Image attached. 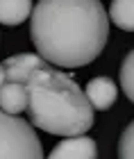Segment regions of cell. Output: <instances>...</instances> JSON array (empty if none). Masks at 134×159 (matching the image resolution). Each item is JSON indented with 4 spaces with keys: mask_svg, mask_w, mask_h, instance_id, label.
<instances>
[{
    "mask_svg": "<svg viewBox=\"0 0 134 159\" xmlns=\"http://www.w3.org/2000/svg\"><path fill=\"white\" fill-rule=\"evenodd\" d=\"M96 141L87 134H77V136H66L61 143L52 148V152L48 155V159H96Z\"/></svg>",
    "mask_w": 134,
    "mask_h": 159,
    "instance_id": "cell-4",
    "label": "cell"
},
{
    "mask_svg": "<svg viewBox=\"0 0 134 159\" xmlns=\"http://www.w3.org/2000/svg\"><path fill=\"white\" fill-rule=\"evenodd\" d=\"M32 0H0V23L2 25H20L30 18Z\"/></svg>",
    "mask_w": 134,
    "mask_h": 159,
    "instance_id": "cell-7",
    "label": "cell"
},
{
    "mask_svg": "<svg viewBox=\"0 0 134 159\" xmlns=\"http://www.w3.org/2000/svg\"><path fill=\"white\" fill-rule=\"evenodd\" d=\"M118 159H134V123L123 129L118 141Z\"/></svg>",
    "mask_w": 134,
    "mask_h": 159,
    "instance_id": "cell-10",
    "label": "cell"
},
{
    "mask_svg": "<svg viewBox=\"0 0 134 159\" xmlns=\"http://www.w3.org/2000/svg\"><path fill=\"white\" fill-rule=\"evenodd\" d=\"M109 18L123 32L134 30V0H111Z\"/></svg>",
    "mask_w": 134,
    "mask_h": 159,
    "instance_id": "cell-8",
    "label": "cell"
},
{
    "mask_svg": "<svg viewBox=\"0 0 134 159\" xmlns=\"http://www.w3.org/2000/svg\"><path fill=\"white\" fill-rule=\"evenodd\" d=\"M5 77L20 80L27 91L30 120L34 127L57 136L87 134L93 127V107L80 84L32 52L11 55L2 61Z\"/></svg>",
    "mask_w": 134,
    "mask_h": 159,
    "instance_id": "cell-2",
    "label": "cell"
},
{
    "mask_svg": "<svg viewBox=\"0 0 134 159\" xmlns=\"http://www.w3.org/2000/svg\"><path fill=\"white\" fill-rule=\"evenodd\" d=\"M2 80H5V70H2V64H0V84H2Z\"/></svg>",
    "mask_w": 134,
    "mask_h": 159,
    "instance_id": "cell-11",
    "label": "cell"
},
{
    "mask_svg": "<svg viewBox=\"0 0 134 159\" xmlns=\"http://www.w3.org/2000/svg\"><path fill=\"white\" fill-rule=\"evenodd\" d=\"M27 107V91L20 80L5 77L0 84V109L7 114H20Z\"/></svg>",
    "mask_w": 134,
    "mask_h": 159,
    "instance_id": "cell-6",
    "label": "cell"
},
{
    "mask_svg": "<svg viewBox=\"0 0 134 159\" xmlns=\"http://www.w3.org/2000/svg\"><path fill=\"white\" fill-rule=\"evenodd\" d=\"M84 96H87V100L91 102V107L93 109H111V105L116 102V98H118V89H116V84L111 82V77H93V80H89V84H87V89H84Z\"/></svg>",
    "mask_w": 134,
    "mask_h": 159,
    "instance_id": "cell-5",
    "label": "cell"
},
{
    "mask_svg": "<svg viewBox=\"0 0 134 159\" xmlns=\"http://www.w3.org/2000/svg\"><path fill=\"white\" fill-rule=\"evenodd\" d=\"M30 20L37 55L61 68L91 64L109 37V16L100 0H39Z\"/></svg>",
    "mask_w": 134,
    "mask_h": 159,
    "instance_id": "cell-1",
    "label": "cell"
},
{
    "mask_svg": "<svg viewBox=\"0 0 134 159\" xmlns=\"http://www.w3.org/2000/svg\"><path fill=\"white\" fill-rule=\"evenodd\" d=\"M0 159H43L39 134L18 114L0 109Z\"/></svg>",
    "mask_w": 134,
    "mask_h": 159,
    "instance_id": "cell-3",
    "label": "cell"
},
{
    "mask_svg": "<svg viewBox=\"0 0 134 159\" xmlns=\"http://www.w3.org/2000/svg\"><path fill=\"white\" fill-rule=\"evenodd\" d=\"M118 77H121V89H123V93L130 98V102H132V100H134V52H132V50L125 55V59L121 64V73H118Z\"/></svg>",
    "mask_w": 134,
    "mask_h": 159,
    "instance_id": "cell-9",
    "label": "cell"
}]
</instances>
